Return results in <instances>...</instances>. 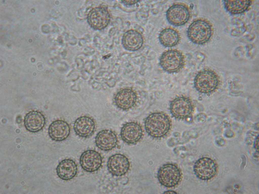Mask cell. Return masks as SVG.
Returning a JSON list of instances; mask_svg holds the SVG:
<instances>
[{
	"label": "cell",
	"instance_id": "30bf717a",
	"mask_svg": "<svg viewBox=\"0 0 259 194\" xmlns=\"http://www.w3.org/2000/svg\"><path fill=\"white\" fill-rule=\"evenodd\" d=\"M108 170L112 175L119 176L126 174L130 167L129 160L124 155L117 153L109 158L107 164Z\"/></svg>",
	"mask_w": 259,
	"mask_h": 194
},
{
	"label": "cell",
	"instance_id": "2e32d148",
	"mask_svg": "<svg viewBox=\"0 0 259 194\" xmlns=\"http://www.w3.org/2000/svg\"><path fill=\"white\" fill-rule=\"evenodd\" d=\"M70 128L66 121L58 119L53 121L50 124L48 129L49 135L52 140L61 141L66 139L69 136Z\"/></svg>",
	"mask_w": 259,
	"mask_h": 194
},
{
	"label": "cell",
	"instance_id": "5b68a950",
	"mask_svg": "<svg viewBox=\"0 0 259 194\" xmlns=\"http://www.w3.org/2000/svg\"><path fill=\"white\" fill-rule=\"evenodd\" d=\"M219 80L214 72L209 69H203L198 72L194 80L196 89L199 92L207 93L215 90L218 87Z\"/></svg>",
	"mask_w": 259,
	"mask_h": 194
},
{
	"label": "cell",
	"instance_id": "44dd1931",
	"mask_svg": "<svg viewBox=\"0 0 259 194\" xmlns=\"http://www.w3.org/2000/svg\"><path fill=\"white\" fill-rule=\"evenodd\" d=\"M252 1H224V8L230 14H241L247 10L251 5Z\"/></svg>",
	"mask_w": 259,
	"mask_h": 194
},
{
	"label": "cell",
	"instance_id": "5bb4252c",
	"mask_svg": "<svg viewBox=\"0 0 259 194\" xmlns=\"http://www.w3.org/2000/svg\"><path fill=\"white\" fill-rule=\"evenodd\" d=\"M73 128L75 133L79 137L82 138L89 137L94 132L95 123L92 117L87 116H82L75 121Z\"/></svg>",
	"mask_w": 259,
	"mask_h": 194
},
{
	"label": "cell",
	"instance_id": "e0dca14e",
	"mask_svg": "<svg viewBox=\"0 0 259 194\" xmlns=\"http://www.w3.org/2000/svg\"><path fill=\"white\" fill-rule=\"evenodd\" d=\"M136 92L132 89L125 88L118 91L114 98L116 106L123 110H128L135 105L137 100Z\"/></svg>",
	"mask_w": 259,
	"mask_h": 194
},
{
	"label": "cell",
	"instance_id": "8fae6325",
	"mask_svg": "<svg viewBox=\"0 0 259 194\" xmlns=\"http://www.w3.org/2000/svg\"><path fill=\"white\" fill-rule=\"evenodd\" d=\"M79 163L84 171L89 173L93 172L98 170L101 166L102 157L97 151L94 150H87L81 155Z\"/></svg>",
	"mask_w": 259,
	"mask_h": 194
},
{
	"label": "cell",
	"instance_id": "277c9868",
	"mask_svg": "<svg viewBox=\"0 0 259 194\" xmlns=\"http://www.w3.org/2000/svg\"><path fill=\"white\" fill-rule=\"evenodd\" d=\"M169 108L172 117L180 120L186 119L192 114L194 106L189 97L180 95L176 96L170 101Z\"/></svg>",
	"mask_w": 259,
	"mask_h": 194
},
{
	"label": "cell",
	"instance_id": "d6986e66",
	"mask_svg": "<svg viewBox=\"0 0 259 194\" xmlns=\"http://www.w3.org/2000/svg\"><path fill=\"white\" fill-rule=\"evenodd\" d=\"M122 42L123 46L126 49L135 51L141 48L143 44V40L139 33L136 30H131L124 33Z\"/></svg>",
	"mask_w": 259,
	"mask_h": 194
},
{
	"label": "cell",
	"instance_id": "ba28073f",
	"mask_svg": "<svg viewBox=\"0 0 259 194\" xmlns=\"http://www.w3.org/2000/svg\"><path fill=\"white\" fill-rule=\"evenodd\" d=\"M193 171L198 178L203 180H207L215 175L218 167L216 163L212 159L203 157L199 159L195 163Z\"/></svg>",
	"mask_w": 259,
	"mask_h": 194
},
{
	"label": "cell",
	"instance_id": "4fadbf2b",
	"mask_svg": "<svg viewBox=\"0 0 259 194\" xmlns=\"http://www.w3.org/2000/svg\"><path fill=\"white\" fill-rule=\"evenodd\" d=\"M95 142L96 146L100 149L104 151H109L116 147L118 139L114 131L106 129L101 130L97 133Z\"/></svg>",
	"mask_w": 259,
	"mask_h": 194
},
{
	"label": "cell",
	"instance_id": "ac0fdd59",
	"mask_svg": "<svg viewBox=\"0 0 259 194\" xmlns=\"http://www.w3.org/2000/svg\"><path fill=\"white\" fill-rule=\"evenodd\" d=\"M56 170L57 174L60 178L64 181H68L72 179L76 175L77 166L73 159L66 158L59 162Z\"/></svg>",
	"mask_w": 259,
	"mask_h": 194
},
{
	"label": "cell",
	"instance_id": "9c48e42d",
	"mask_svg": "<svg viewBox=\"0 0 259 194\" xmlns=\"http://www.w3.org/2000/svg\"><path fill=\"white\" fill-rule=\"evenodd\" d=\"M120 135L122 140L130 145L135 144L142 139L143 131L141 125L135 122H128L122 127Z\"/></svg>",
	"mask_w": 259,
	"mask_h": 194
},
{
	"label": "cell",
	"instance_id": "9a60e30c",
	"mask_svg": "<svg viewBox=\"0 0 259 194\" xmlns=\"http://www.w3.org/2000/svg\"><path fill=\"white\" fill-rule=\"evenodd\" d=\"M46 123L45 116L41 112L38 110L30 111L24 117V126L27 130L30 132L36 133L41 131Z\"/></svg>",
	"mask_w": 259,
	"mask_h": 194
},
{
	"label": "cell",
	"instance_id": "3957f363",
	"mask_svg": "<svg viewBox=\"0 0 259 194\" xmlns=\"http://www.w3.org/2000/svg\"><path fill=\"white\" fill-rule=\"evenodd\" d=\"M160 65L163 69L170 74L177 73L184 67L185 57L183 53L176 49L164 52L159 59Z\"/></svg>",
	"mask_w": 259,
	"mask_h": 194
},
{
	"label": "cell",
	"instance_id": "7a4b0ae2",
	"mask_svg": "<svg viewBox=\"0 0 259 194\" xmlns=\"http://www.w3.org/2000/svg\"><path fill=\"white\" fill-rule=\"evenodd\" d=\"M187 34L189 39L192 43L199 45L203 44L210 39L212 34V27L206 20L196 19L189 25Z\"/></svg>",
	"mask_w": 259,
	"mask_h": 194
},
{
	"label": "cell",
	"instance_id": "8992f818",
	"mask_svg": "<svg viewBox=\"0 0 259 194\" xmlns=\"http://www.w3.org/2000/svg\"><path fill=\"white\" fill-rule=\"evenodd\" d=\"M157 177L160 183L167 187H174L178 185L182 178L181 170L176 164L168 163L159 169Z\"/></svg>",
	"mask_w": 259,
	"mask_h": 194
},
{
	"label": "cell",
	"instance_id": "ffe728a7",
	"mask_svg": "<svg viewBox=\"0 0 259 194\" xmlns=\"http://www.w3.org/2000/svg\"><path fill=\"white\" fill-rule=\"evenodd\" d=\"M181 37L179 32L171 27L166 28L159 33V39L161 44L166 47H171L177 45L179 42Z\"/></svg>",
	"mask_w": 259,
	"mask_h": 194
},
{
	"label": "cell",
	"instance_id": "7402d4cb",
	"mask_svg": "<svg viewBox=\"0 0 259 194\" xmlns=\"http://www.w3.org/2000/svg\"><path fill=\"white\" fill-rule=\"evenodd\" d=\"M139 1H134V0H131V1H123V3L128 5H132L133 4H134L138 2Z\"/></svg>",
	"mask_w": 259,
	"mask_h": 194
},
{
	"label": "cell",
	"instance_id": "603a6c76",
	"mask_svg": "<svg viewBox=\"0 0 259 194\" xmlns=\"http://www.w3.org/2000/svg\"><path fill=\"white\" fill-rule=\"evenodd\" d=\"M164 193H177L176 192L172 190H168L165 192H164Z\"/></svg>",
	"mask_w": 259,
	"mask_h": 194
},
{
	"label": "cell",
	"instance_id": "52a82bcc",
	"mask_svg": "<svg viewBox=\"0 0 259 194\" xmlns=\"http://www.w3.org/2000/svg\"><path fill=\"white\" fill-rule=\"evenodd\" d=\"M190 16L189 9L185 4L175 3L170 6L166 13V17L168 22L175 26H180L186 23Z\"/></svg>",
	"mask_w": 259,
	"mask_h": 194
},
{
	"label": "cell",
	"instance_id": "7c38bea8",
	"mask_svg": "<svg viewBox=\"0 0 259 194\" xmlns=\"http://www.w3.org/2000/svg\"><path fill=\"white\" fill-rule=\"evenodd\" d=\"M110 18L109 13L106 8L98 7L92 9L89 12L88 21L92 28L95 30H100L107 26Z\"/></svg>",
	"mask_w": 259,
	"mask_h": 194
},
{
	"label": "cell",
	"instance_id": "6da1fadb",
	"mask_svg": "<svg viewBox=\"0 0 259 194\" xmlns=\"http://www.w3.org/2000/svg\"><path fill=\"white\" fill-rule=\"evenodd\" d=\"M145 130L152 138L160 139L166 136L170 131L172 122L167 114L162 111L153 112L145 118Z\"/></svg>",
	"mask_w": 259,
	"mask_h": 194
}]
</instances>
